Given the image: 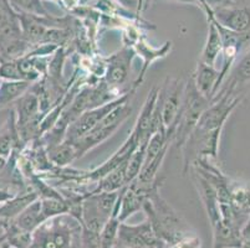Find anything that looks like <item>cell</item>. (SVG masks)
Returning <instances> with one entry per match:
<instances>
[{
  "mask_svg": "<svg viewBox=\"0 0 250 248\" xmlns=\"http://www.w3.org/2000/svg\"><path fill=\"white\" fill-rule=\"evenodd\" d=\"M209 104L210 101L198 92L190 76L186 82L183 103L172 129V144L176 145L177 149H182L188 136L197 127L202 113L208 108Z\"/></svg>",
  "mask_w": 250,
  "mask_h": 248,
  "instance_id": "3",
  "label": "cell"
},
{
  "mask_svg": "<svg viewBox=\"0 0 250 248\" xmlns=\"http://www.w3.org/2000/svg\"><path fill=\"white\" fill-rule=\"evenodd\" d=\"M24 147L18 132L14 111L11 109L10 115L0 128V155L9 159L15 150L22 149Z\"/></svg>",
  "mask_w": 250,
  "mask_h": 248,
  "instance_id": "16",
  "label": "cell"
},
{
  "mask_svg": "<svg viewBox=\"0 0 250 248\" xmlns=\"http://www.w3.org/2000/svg\"><path fill=\"white\" fill-rule=\"evenodd\" d=\"M40 204H42V213L45 221L61 215H69V204L63 199L62 195L59 197L40 199Z\"/></svg>",
  "mask_w": 250,
  "mask_h": 248,
  "instance_id": "26",
  "label": "cell"
},
{
  "mask_svg": "<svg viewBox=\"0 0 250 248\" xmlns=\"http://www.w3.org/2000/svg\"><path fill=\"white\" fill-rule=\"evenodd\" d=\"M218 78H219V71L215 68V66H209L198 61L192 75V79L195 88L208 101H212L217 93Z\"/></svg>",
  "mask_w": 250,
  "mask_h": 248,
  "instance_id": "15",
  "label": "cell"
},
{
  "mask_svg": "<svg viewBox=\"0 0 250 248\" xmlns=\"http://www.w3.org/2000/svg\"><path fill=\"white\" fill-rule=\"evenodd\" d=\"M5 243L10 248H29L33 240V233L25 231L17 225L14 220H0Z\"/></svg>",
  "mask_w": 250,
  "mask_h": 248,
  "instance_id": "21",
  "label": "cell"
},
{
  "mask_svg": "<svg viewBox=\"0 0 250 248\" xmlns=\"http://www.w3.org/2000/svg\"><path fill=\"white\" fill-rule=\"evenodd\" d=\"M6 164H8V158H4V156L0 155V174L5 169Z\"/></svg>",
  "mask_w": 250,
  "mask_h": 248,
  "instance_id": "37",
  "label": "cell"
},
{
  "mask_svg": "<svg viewBox=\"0 0 250 248\" xmlns=\"http://www.w3.org/2000/svg\"><path fill=\"white\" fill-rule=\"evenodd\" d=\"M128 102L129 101L125 102V103L120 104L115 109H112L95 128L87 132L85 135L81 136L80 139L72 143L75 145V149H76L77 159L83 158L90 150L96 148L104 140H107L128 119V117L132 113V107L129 106Z\"/></svg>",
  "mask_w": 250,
  "mask_h": 248,
  "instance_id": "4",
  "label": "cell"
},
{
  "mask_svg": "<svg viewBox=\"0 0 250 248\" xmlns=\"http://www.w3.org/2000/svg\"><path fill=\"white\" fill-rule=\"evenodd\" d=\"M240 248H250V241L243 240V243L242 246H240Z\"/></svg>",
  "mask_w": 250,
  "mask_h": 248,
  "instance_id": "38",
  "label": "cell"
},
{
  "mask_svg": "<svg viewBox=\"0 0 250 248\" xmlns=\"http://www.w3.org/2000/svg\"><path fill=\"white\" fill-rule=\"evenodd\" d=\"M229 196L234 212L247 221L250 216V184L229 179Z\"/></svg>",
  "mask_w": 250,
  "mask_h": 248,
  "instance_id": "17",
  "label": "cell"
},
{
  "mask_svg": "<svg viewBox=\"0 0 250 248\" xmlns=\"http://www.w3.org/2000/svg\"><path fill=\"white\" fill-rule=\"evenodd\" d=\"M147 143H141V144H138V147L136 148L135 152L132 153V155L129 156V159L127 160V165H126L127 185H128L129 183H132L136 177L140 175L141 170H142L143 164H145V158H146Z\"/></svg>",
  "mask_w": 250,
  "mask_h": 248,
  "instance_id": "27",
  "label": "cell"
},
{
  "mask_svg": "<svg viewBox=\"0 0 250 248\" xmlns=\"http://www.w3.org/2000/svg\"><path fill=\"white\" fill-rule=\"evenodd\" d=\"M242 101L243 98L233 97V95L217 97L213 101H210L208 108L202 113L195 128L207 132L223 129L234 109L239 106Z\"/></svg>",
  "mask_w": 250,
  "mask_h": 248,
  "instance_id": "8",
  "label": "cell"
},
{
  "mask_svg": "<svg viewBox=\"0 0 250 248\" xmlns=\"http://www.w3.org/2000/svg\"><path fill=\"white\" fill-rule=\"evenodd\" d=\"M250 86V46L240 55L226 77L214 98L220 95H233L244 98ZM213 98V99H214ZM212 99V101H213Z\"/></svg>",
  "mask_w": 250,
  "mask_h": 248,
  "instance_id": "9",
  "label": "cell"
},
{
  "mask_svg": "<svg viewBox=\"0 0 250 248\" xmlns=\"http://www.w3.org/2000/svg\"><path fill=\"white\" fill-rule=\"evenodd\" d=\"M197 3H198V6L204 11V14L207 15V19L213 17V10L210 8L208 3H207V0H197Z\"/></svg>",
  "mask_w": 250,
  "mask_h": 248,
  "instance_id": "32",
  "label": "cell"
},
{
  "mask_svg": "<svg viewBox=\"0 0 250 248\" xmlns=\"http://www.w3.org/2000/svg\"><path fill=\"white\" fill-rule=\"evenodd\" d=\"M51 1H54V0H51Z\"/></svg>",
  "mask_w": 250,
  "mask_h": 248,
  "instance_id": "42",
  "label": "cell"
},
{
  "mask_svg": "<svg viewBox=\"0 0 250 248\" xmlns=\"http://www.w3.org/2000/svg\"><path fill=\"white\" fill-rule=\"evenodd\" d=\"M38 199V194L33 190H26L17 194L13 199L0 206V220H14L31 202Z\"/></svg>",
  "mask_w": 250,
  "mask_h": 248,
  "instance_id": "20",
  "label": "cell"
},
{
  "mask_svg": "<svg viewBox=\"0 0 250 248\" xmlns=\"http://www.w3.org/2000/svg\"><path fill=\"white\" fill-rule=\"evenodd\" d=\"M131 95H133L131 91L127 93H125L124 95H121L120 98L115 99L112 102H108V103L104 104V106L95 107V108L87 109L86 112H83L80 117L77 118L71 126L67 128L66 135H65V139L66 142L74 143L77 139H80L81 136L85 135L87 132H90L91 129L95 128V127L104 119L108 113L115 109L116 107L120 106V104L125 103V102L129 101V97Z\"/></svg>",
  "mask_w": 250,
  "mask_h": 248,
  "instance_id": "7",
  "label": "cell"
},
{
  "mask_svg": "<svg viewBox=\"0 0 250 248\" xmlns=\"http://www.w3.org/2000/svg\"><path fill=\"white\" fill-rule=\"evenodd\" d=\"M80 1V5H88V4H91L94 0H79Z\"/></svg>",
  "mask_w": 250,
  "mask_h": 248,
  "instance_id": "39",
  "label": "cell"
},
{
  "mask_svg": "<svg viewBox=\"0 0 250 248\" xmlns=\"http://www.w3.org/2000/svg\"><path fill=\"white\" fill-rule=\"evenodd\" d=\"M47 155L55 168H66L77 159L75 145L66 140L47 150Z\"/></svg>",
  "mask_w": 250,
  "mask_h": 248,
  "instance_id": "25",
  "label": "cell"
},
{
  "mask_svg": "<svg viewBox=\"0 0 250 248\" xmlns=\"http://www.w3.org/2000/svg\"><path fill=\"white\" fill-rule=\"evenodd\" d=\"M9 3L17 13L29 14L38 18H49L52 15L45 8L42 0H9Z\"/></svg>",
  "mask_w": 250,
  "mask_h": 248,
  "instance_id": "28",
  "label": "cell"
},
{
  "mask_svg": "<svg viewBox=\"0 0 250 248\" xmlns=\"http://www.w3.org/2000/svg\"><path fill=\"white\" fill-rule=\"evenodd\" d=\"M15 192L8 188H0V206L15 196Z\"/></svg>",
  "mask_w": 250,
  "mask_h": 248,
  "instance_id": "31",
  "label": "cell"
},
{
  "mask_svg": "<svg viewBox=\"0 0 250 248\" xmlns=\"http://www.w3.org/2000/svg\"><path fill=\"white\" fill-rule=\"evenodd\" d=\"M135 57V50L127 46L104 57V74L102 79L112 87L121 88L128 81L131 66Z\"/></svg>",
  "mask_w": 250,
  "mask_h": 248,
  "instance_id": "10",
  "label": "cell"
},
{
  "mask_svg": "<svg viewBox=\"0 0 250 248\" xmlns=\"http://www.w3.org/2000/svg\"><path fill=\"white\" fill-rule=\"evenodd\" d=\"M240 235H242L243 240L250 241V216L248 217L247 222L243 225V227L240 229Z\"/></svg>",
  "mask_w": 250,
  "mask_h": 248,
  "instance_id": "34",
  "label": "cell"
},
{
  "mask_svg": "<svg viewBox=\"0 0 250 248\" xmlns=\"http://www.w3.org/2000/svg\"><path fill=\"white\" fill-rule=\"evenodd\" d=\"M81 224L70 215L52 217L33 232L29 248H81Z\"/></svg>",
  "mask_w": 250,
  "mask_h": 248,
  "instance_id": "2",
  "label": "cell"
},
{
  "mask_svg": "<svg viewBox=\"0 0 250 248\" xmlns=\"http://www.w3.org/2000/svg\"><path fill=\"white\" fill-rule=\"evenodd\" d=\"M160 189L161 186H157L149 192L143 202L142 211L157 237L168 248H172L184 235L192 231L174 209L161 196Z\"/></svg>",
  "mask_w": 250,
  "mask_h": 248,
  "instance_id": "1",
  "label": "cell"
},
{
  "mask_svg": "<svg viewBox=\"0 0 250 248\" xmlns=\"http://www.w3.org/2000/svg\"><path fill=\"white\" fill-rule=\"evenodd\" d=\"M172 248H202V240L194 232L184 235Z\"/></svg>",
  "mask_w": 250,
  "mask_h": 248,
  "instance_id": "30",
  "label": "cell"
},
{
  "mask_svg": "<svg viewBox=\"0 0 250 248\" xmlns=\"http://www.w3.org/2000/svg\"><path fill=\"white\" fill-rule=\"evenodd\" d=\"M115 1L129 10H137V0H115Z\"/></svg>",
  "mask_w": 250,
  "mask_h": 248,
  "instance_id": "33",
  "label": "cell"
},
{
  "mask_svg": "<svg viewBox=\"0 0 250 248\" xmlns=\"http://www.w3.org/2000/svg\"><path fill=\"white\" fill-rule=\"evenodd\" d=\"M213 245L212 248H240L243 243L240 229L227 225L219 220L212 226Z\"/></svg>",
  "mask_w": 250,
  "mask_h": 248,
  "instance_id": "19",
  "label": "cell"
},
{
  "mask_svg": "<svg viewBox=\"0 0 250 248\" xmlns=\"http://www.w3.org/2000/svg\"><path fill=\"white\" fill-rule=\"evenodd\" d=\"M116 245L124 248H168L157 237L147 220L138 225L121 222Z\"/></svg>",
  "mask_w": 250,
  "mask_h": 248,
  "instance_id": "6",
  "label": "cell"
},
{
  "mask_svg": "<svg viewBox=\"0 0 250 248\" xmlns=\"http://www.w3.org/2000/svg\"><path fill=\"white\" fill-rule=\"evenodd\" d=\"M172 47H173V42H172V41H166L165 44H163L161 47H153L151 44L147 42L146 36L138 41L137 44L133 46V50H135L136 56H140V57L142 58L143 63L137 78H136V81L133 82L132 86H131V92L135 93L136 90L142 85L145 78H146L147 71L149 70L152 63L167 57L168 55H169V52L172 51Z\"/></svg>",
  "mask_w": 250,
  "mask_h": 248,
  "instance_id": "11",
  "label": "cell"
},
{
  "mask_svg": "<svg viewBox=\"0 0 250 248\" xmlns=\"http://www.w3.org/2000/svg\"><path fill=\"white\" fill-rule=\"evenodd\" d=\"M158 93H160V87H153L148 92L146 97V101L143 103L141 108L140 115L137 118L135 127L132 132L137 138L138 143H147L152 135L151 127L152 119H153L154 108H156V102L158 98Z\"/></svg>",
  "mask_w": 250,
  "mask_h": 248,
  "instance_id": "12",
  "label": "cell"
},
{
  "mask_svg": "<svg viewBox=\"0 0 250 248\" xmlns=\"http://www.w3.org/2000/svg\"><path fill=\"white\" fill-rule=\"evenodd\" d=\"M0 248H10V247H9V246L6 245L5 242H4V243H1V245H0Z\"/></svg>",
  "mask_w": 250,
  "mask_h": 248,
  "instance_id": "40",
  "label": "cell"
},
{
  "mask_svg": "<svg viewBox=\"0 0 250 248\" xmlns=\"http://www.w3.org/2000/svg\"><path fill=\"white\" fill-rule=\"evenodd\" d=\"M120 220L116 215L111 216V218L104 225L102 231L100 232V248H113L117 242L118 227H120Z\"/></svg>",
  "mask_w": 250,
  "mask_h": 248,
  "instance_id": "29",
  "label": "cell"
},
{
  "mask_svg": "<svg viewBox=\"0 0 250 248\" xmlns=\"http://www.w3.org/2000/svg\"><path fill=\"white\" fill-rule=\"evenodd\" d=\"M153 1H170V3L190 4V5H197V6H198V3H197V0H153Z\"/></svg>",
  "mask_w": 250,
  "mask_h": 248,
  "instance_id": "36",
  "label": "cell"
},
{
  "mask_svg": "<svg viewBox=\"0 0 250 248\" xmlns=\"http://www.w3.org/2000/svg\"><path fill=\"white\" fill-rule=\"evenodd\" d=\"M207 20H208V36H207L206 44L202 50L199 61L206 63V65L215 66L218 57L222 55L223 41L213 18H209Z\"/></svg>",
  "mask_w": 250,
  "mask_h": 248,
  "instance_id": "18",
  "label": "cell"
},
{
  "mask_svg": "<svg viewBox=\"0 0 250 248\" xmlns=\"http://www.w3.org/2000/svg\"><path fill=\"white\" fill-rule=\"evenodd\" d=\"M192 170L193 175V181H194L197 190H198V195L201 197L203 206L206 209L207 216L210 222V226L217 224L220 220V210H219V200H218V195L215 192L214 188L210 185L206 177L202 176L199 172L195 170Z\"/></svg>",
  "mask_w": 250,
  "mask_h": 248,
  "instance_id": "13",
  "label": "cell"
},
{
  "mask_svg": "<svg viewBox=\"0 0 250 248\" xmlns=\"http://www.w3.org/2000/svg\"><path fill=\"white\" fill-rule=\"evenodd\" d=\"M28 81H0V109L14 104L31 88Z\"/></svg>",
  "mask_w": 250,
  "mask_h": 248,
  "instance_id": "22",
  "label": "cell"
},
{
  "mask_svg": "<svg viewBox=\"0 0 250 248\" xmlns=\"http://www.w3.org/2000/svg\"><path fill=\"white\" fill-rule=\"evenodd\" d=\"M4 242H5V238H4V236H1V237H0V245Z\"/></svg>",
  "mask_w": 250,
  "mask_h": 248,
  "instance_id": "41",
  "label": "cell"
},
{
  "mask_svg": "<svg viewBox=\"0 0 250 248\" xmlns=\"http://www.w3.org/2000/svg\"><path fill=\"white\" fill-rule=\"evenodd\" d=\"M126 165L127 161L116 168L111 172H108L106 176L102 177L101 180L97 181L96 186L92 190L88 191V192H91V194H96V192H113V191H120L122 188H125L127 185Z\"/></svg>",
  "mask_w": 250,
  "mask_h": 248,
  "instance_id": "23",
  "label": "cell"
},
{
  "mask_svg": "<svg viewBox=\"0 0 250 248\" xmlns=\"http://www.w3.org/2000/svg\"><path fill=\"white\" fill-rule=\"evenodd\" d=\"M14 221L17 222L18 226L21 227L22 229L33 233V232L35 231L40 225L45 222L42 213V204H40V199L31 202L28 208L25 209V210L22 211L17 218H14Z\"/></svg>",
  "mask_w": 250,
  "mask_h": 248,
  "instance_id": "24",
  "label": "cell"
},
{
  "mask_svg": "<svg viewBox=\"0 0 250 248\" xmlns=\"http://www.w3.org/2000/svg\"><path fill=\"white\" fill-rule=\"evenodd\" d=\"M14 114L17 120V127H24L30 122L42 118V109H40V102L36 92L34 91L33 86L30 90L20 97L14 103Z\"/></svg>",
  "mask_w": 250,
  "mask_h": 248,
  "instance_id": "14",
  "label": "cell"
},
{
  "mask_svg": "<svg viewBox=\"0 0 250 248\" xmlns=\"http://www.w3.org/2000/svg\"><path fill=\"white\" fill-rule=\"evenodd\" d=\"M151 3H153V0H137V10H136L137 15L146 10Z\"/></svg>",
  "mask_w": 250,
  "mask_h": 248,
  "instance_id": "35",
  "label": "cell"
},
{
  "mask_svg": "<svg viewBox=\"0 0 250 248\" xmlns=\"http://www.w3.org/2000/svg\"><path fill=\"white\" fill-rule=\"evenodd\" d=\"M186 83L181 78H167L165 86L160 87L157 98V107L160 109L161 118L167 132V138L172 144V129L183 103Z\"/></svg>",
  "mask_w": 250,
  "mask_h": 248,
  "instance_id": "5",
  "label": "cell"
}]
</instances>
